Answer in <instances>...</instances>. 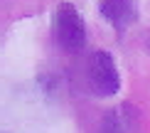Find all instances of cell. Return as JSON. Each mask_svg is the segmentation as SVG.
I'll list each match as a JSON object with an SVG mask.
<instances>
[{
  "label": "cell",
  "mask_w": 150,
  "mask_h": 133,
  "mask_svg": "<svg viewBox=\"0 0 150 133\" xmlns=\"http://www.w3.org/2000/svg\"><path fill=\"white\" fill-rule=\"evenodd\" d=\"M54 40L67 52H79L86 44V25L81 20L79 10L69 3L57 8V15H54Z\"/></svg>",
  "instance_id": "1"
},
{
  "label": "cell",
  "mask_w": 150,
  "mask_h": 133,
  "mask_svg": "<svg viewBox=\"0 0 150 133\" xmlns=\"http://www.w3.org/2000/svg\"><path fill=\"white\" fill-rule=\"evenodd\" d=\"M86 77H89V86L96 96H113L121 89V77H118V67L113 57L108 52H93L86 64Z\"/></svg>",
  "instance_id": "2"
},
{
  "label": "cell",
  "mask_w": 150,
  "mask_h": 133,
  "mask_svg": "<svg viewBox=\"0 0 150 133\" xmlns=\"http://www.w3.org/2000/svg\"><path fill=\"white\" fill-rule=\"evenodd\" d=\"M98 10H101V15L116 30L130 27L135 22V17H138V10H135L133 0H101L98 3Z\"/></svg>",
  "instance_id": "3"
},
{
  "label": "cell",
  "mask_w": 150,
  "mask_h": 133,
  "mask_svg": "<svg viewBox=\"0 0 150 133\" xmlns=\"http://www.w3.org/2000/svg\"><path fill=\"white\" fill-rule=\"evenodd\" d=\"M98 133H126V121L118 111H108L101 121V128Z\"/></svg>",
  "instance_id": "4"
},
{
  "label": "cell",
  "mask_w": 150,
  "mask_h": 133,
  "mask_svg": "<svg viewBox=\"0 0 150 133\" xmlns=\"http://www.w3.org/2000/svg\"><path fill=\"white\" fill-rule=\"evenodd\" d=\"M148 49H150V32H148Z\"/></svg>",
  "instance_id": "5"
}]
</instances>
